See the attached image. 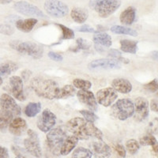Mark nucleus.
<instances>
[{
  "label": "nucleus",
  "mask_w": 158,
  "mask_h": 158,
  "mask_svg": "<svg viewBox=\"0 0 158 158\" xmlns=\"http://www.w3.org/2000/svg\"><path fill=\"white\" fill-rule=\"evenodd\" d=\"M31 87L37 96L48 100L57 99L60 88L57 83L51 79L35 77L31 81Z\"/></svg>",
  "instance_id": "f257e3e1"
},
{
  "label": "nucleus",
  "mask_w": 158,
  "mask_h": 158,
  "mask_svg": "<svg viewBox=\"0 0 158 158\" xmlns=\"http://www.w3.org/2000/svg\"><path fill=\"white\" fill-rule=\"evenodd\" d=\"M89 6L102 18H107L120 7L121 0H90Z\"/></svg>",
  "instance_id": "f03ea898"
},
{
  "label": "nucleus",
  "mask_w": 158,
  "mask_h": 158,
  "mask_svg": "<svg viewBox=\"0 0 158 158\" xmlns=\"http://www.w3.org/2000/svg\"><path fill=\"white\" fill-rule=\"evenodd\" d=\"M10 46L21 54L29 56L34 59H40L44 55L43 47L33 42L13 40L10 43Z\"/></svg>",
  "instance_id": "7ed1b4c3"
},
{
  "label": "nucleus",
  "mask_w": 158,
  "mask_h": 158,
  "mask_svg": "<svg viewBox=\"0 0 158 158\" xmlns=\"http://www.w3.org/2000/svg\"><path fill=\"white\" fill-rule=\"evenodd\" d=\"M112 115L119 120H126L134 115L135 105L129 99H120L115 103L111 108Z\"/></svg>",
  "instance_id": "20e7f679"
},
{
  "label": "nucleus",
  "mask_w": 158,
  "mask_h": 158,
  "mask_svg": "<svg viewBox=\"0 0 158 158\" xmlns=\"http://www.w3.org/2000/svg\"><path fill=\"white\" fill-rule=\"evenodd\" d=\"M66 138L67 134L61 128L57 127L49 131V133L47 135V144L53 154L56 156L60 155L61 148Z\"/></svg>",
  "instance_id": "39448f33"
},
{
  "label": "nucleus",
  "mask_w": 158,
  "mask_h": 158,
  "mask_svg": "<svg viewBox=\"0 0 158 158\" xmlns=\"http://www.w3.org/2000/svg\"><path fill=\"white\" fill-rule=\"evenodd\" d=\"M44 6L49 16L56 18H64L69 13L67 4L59 0H46Z\"/></svg>",
  "instance_id": "423d86ee"
},
{
  "label": "nucleus",
  "mask_w": 158,
  "mask_h": 158,
  "mask_svg": "<svg viewBox=\"0 0 158 158\" xmlns=\"http://www.w3.org/2000/svg\"><path fill=\"white\" fill-rule=\"evenodd\" d=\"M86 123L87 122L84 118L75 117L69 120L66 127L70 133L73 134L78 139L87 140L89 136L86 133Z\"/></svg>",
  "instance_id": "0eeeda50"
},
{
  "label": "nucleus",
  "mask_w": 158,
  "mask_h": 158,
  "mask_svg": "<svg viewBox=\"0 0 158 158\" xmlns=\"http://www.w3.org/2000/svg\"><path fill=\"white\" fill-rule=\"evenodd\" d=\"M28 138L24 140V146L28 153L35 157H41L42 151L40 139L37 134L32 130L29 129L27 131Z\"/></svg>",
  "instance_id": "6e6552de"
},
{
  "label": "nucleus",
  "mask_w": 158,
  "mask_h": 158,
  "mask_svg": "<svg viewBox=\"0 0 158 158\" xmlns=\"http://www.w3.org/2000/svg\"><path fill=\"white\" fill-rule=\"evenodd\" d=\"M15 10L26 16H33L37 18H46L45 15L37 6L25 1H19L14 5Z\"/></svg>",
  "instance_id": "1a4fd4ad"
},
{
  "label": "nucleus",
  "mask_w": 158,
  "mask_h": 158,
  "mask_svg": "<svg viewBox=\"0 0 158 158\" xmlns=\"http://www.w3.org/2000/svg\"><path fill=\"white\" fill-rule=\"evenodd\" d=\"M0 108L1 110L11 114L14 117L19 116L22 113L21 108L16 103L15 100L6 94H4L0 97Z\"/></svg>",
  "instance_id": "9d476101"
},
{
  "label": "nucleus",
  "mask_w": 158,
  "mask_h": 158,
  "mask_svg": "<svg viewBox=\"0 0 158 158\" xmlns=\"http://www.w3.org/2000/svg\"><path fill=\"white\" fill-rule=\"evenodd\" d=\"M56 123V116L49 109L43 111L41 115L38 118L37 127L43 132H48L54 127Z\"/></svg>",
  "instance_id": "9b49d317"
},
{
  "label": "nucleus",
  "mask_w": 158,
  "mask_h": 158,
  "mask_svg": "<svg viewBox=\"0 0 158 158\" xmlns=\"http://www.w3.org/2000/svg\"><path fill=\"white\" fill-rule=\"evenodd\" d=\"M135 118L137 122H142L149 116V102L144 97H137L135 101Z\"/></svg>",
  "instance_id": "f8f14e48"
},
{
  "label": "nucleus",
  "mask_w": 158,
  "mask_h": 158,
  "mask_svg": "<svg viewBox=\"0 0 158 158\" xmlns=\"http://www.w3.org/2000/svg\"><path fill=\"white\" fill-rule=\"evenodd\" d=\"M118 97L116 91L113 88L101 89L97 93V101L102 106L108 107L113 104Z\"/></svg>",
  "instance_id": "ddd939ff"
},
{
  "label": "nucleus",
  "mask_w": 158,
  "mask_h": 158,
  "mask_svg": "<svg viewBox=\"0 0 158 158\" xmlns=\"http://www.w3.org/2000/svg\"><path fill=\"white\" fill-rule=\"evenodd\" d=\"M89 70H116L121 67V64L115 59H101L92 61L88 65Z\"/></svg>",
  "instance_id": "4468645a"
},
{
  "label": "nucleus",
  "mask_w": 158,
  "mask_h": 158,
  "mask_svg": "<svg viewBox=\"0 0 158 158\" xmlns=\"http://www.w3.org/2000/svg\"><path fill=\"white\" fill-rule=\"evenodd\" d=\"M77 97L79 101L85 105H86L91 111H97L98 109L97 100L93 94V92L89 91V89L79 90L77 93Z\"/></svg>",
  "instance_id": "2eb2a0df"
},
{
  "label": "nucleus",
  "mask_w": 158,
  "mask_h": 158,
  "mask_svg": "<svg viewBox=\"0 0 158 158\" xmlns=\"http://www.w3.org/2000/svg\"><path fill=\"white\" fill-rule=\"evenodd\" d=\"M10 85L13 96L19 101H24L25 96L23 90V80L19 76H13L10 78Z\"/></svg>",
  "instance_id": "dca6fc26"
},
{
  "label": "nucleus",
  "mask_w": 158,
  "mask_h": 158,
  "mask_svg": "<svg viewBox=\"0 0 158 158\" xmlns=\"http://www.w3.org/2000/svg\"><path fill=\"white\" fill-rule=\"evenodd\" d=\"M27 123L25 119L20 117L13 118L9 125V131L12 135L15 136H20L27 130Z\"/></svg>",
  "instance_id": "f3484780"
},
{
  "label": "nucleus",
  "mask_w": 158,
  "mask_h": 158,
  "mask_svg": "<svg viewBox=\"0 0 158 158\" xmlns=\"http://www.w3.org/2000/svg\"><path fill=\"white\" fill-rule=\"evenodd\" d=\"M112 88L117 92H119L121 94H127L131 93L132 90V85L125 78H116L114 79L111 82Z\"/></svg>",
  "instance_id": "a211bd4d"
},
{
  "label": "nucleus",
  "mask_w": 158,
  "mask_h": 158,
  "mask_svg": "<svg viewBox=\"0 0 158 158\" xmlns=\"http://www.w3.org/2000/svg\"><path fill=\"white\" fill-rule=\"evenodd\" d=\"M93 149L97 157H109L111 155L110 147L102 140L101 142H94L93 143Z\"/></svg>",
  "instance_id": "6ab92c4d"
},
{
  "label": "nucleus",
  "mask_w": 158,
  "mask_h": 158,
  "mask_svg": "<svg viewBox=\"0 0 158 158\" xmlns=\"http://www.w3.org/2000/svg\"><path fill=\"white\" fill-rule=\"evenodd\" d=\"M136 18V9L133 6H129L121 13L119 20L125 25H131L135 22Z\"/></svg>",
  "instance_id": "aec40b11"
},
{
  "label": "nucleus",
  "mask_w": 158,
  "mask_h": 158,
  "mask_svg": "<svg viewBox=\"0 0 158 158\" xmlns=\"http://www.w3.org/2000/svg\"><path fill=\"white\" fill-rule=\"evenodd\" d=\"M37 22V19L33 18L24 20L21 19L16 22V27L18 30L23 32H29L33 29Z\"/></svg>",
  "instance_id": "412c9836"
},
{
  "label": "nucleus",
  "mask_w": 158,
  "mask_h": 158,
  "mask_svg": "<svg viewBox=\"0 0 158 158\" xmlns=\"http://www.w3.org/2000/svg\"><path fill=\"white\" fill-rule=\"evenodd\" d=\"M78 138L76 136H68L66 138L63 144V146L61 148L60 154L63 156H67L71 152L73 149L77 146Z\"/></svg>",
  "instance_id": "4be33fe9"
},
{
  "label": "nucleus",
  "mask_w": 158,
  "mask_h": 158,
  "mask_svg": "<svg viewBox=\"0 0 158 158\" xmlns=\"http://www.w3.org/2000/svg\"><path fill=\"white\" fill-rule=\"evenodd\" d=\"M70 16L75 22L78 24H82L88 19L89 12L86 9H84V8L75 7L71 10Z\"/></svg>",
  "instance_id": "5701e85b"
},
{
  "label": "nucleus",
  "mask_w": 158,
  "mask_h": 158,
  "mask_svg": "<svg viewBox=\"0 0 158 158\" xmlns=\"http://www.w3.org/2000/svg\"><path fill=\"white\" fill-rule=\"evenodd\" d=\"M94 41L95 44L100 45L102 47L109 48L112 44L111 37L107 33L102 32H98L94 36Z\"/></svg>",
  "instance_id": "b1692460"
},
{
  "label": "nucleus",
  "mask_w": 158,
  "mask_h": 158,
  "mask_svg": "<svg viewBox=\"0 0 158 158\" xmlns=\"http://www.w3.org/2000/svg\"><path fill=\"white\" fill-rule=\"evenodd\" d=\"M138 41L130 40H122L120 41V48L123 52L136 54L138 51Z\"/></svg>",
  "instance_id": "393cba45"
},
{
  "label": "nucleus",
  "mask_w": 158,
  "mask_h": 158,
  "mask_svg": "<svg viewBox=\"0 0 158 158\" xmlns=\"http://www.w3.org/2000/svg\"><path fill=\"white\" fill-rule=\"evenodd\" d=\"M18 66L14 62H6L0 65V76H7L16 71Z\"/></svg>",
  "instance_id": "a878e982"
},
{
  "label": "nucleus",
  "mask_w": 158,
  "mask_h": 158,
  "mask_svg": "<svg viewBox=\"0 0 158 158\" xmlns=\"http://www.w3.org/2000/svg\"><path fill=\"white\" fill-rule=\"evenodd\" d=\"M13 118H14V116L11 114L1 110L0 111V131H5L7 129Z\"/></svg>",
  "instance_id": "bb28decb"
},
{
  "label": "nucleus",
  "mask_w": 158,
  "mask_h": 158,
  "mask_svg": "<svg viewBox=\"0 0 158 158\" xmlns=\"http://www.w3.org/2000/svg\"><path fill=\"white\" fill-rule=\"evenodd\" d=\"M41 110V104L40 102H31L25 107V113L29 118L35 117Z\"/></svg>",
  "instance_id": "cd10ccee"
},
{
  "label": "nucleus",
  "mask_w": 158,
  "mask_h": 158,
  "mask_svg": "<svg viewBox=\"0 0 158 158\" xmlns=\"http://www.w3.org/2000/svg\"><path fill=\"white\" fill-rule=\"evenodd\" d=\"M76 93L75 88L70 85H66L63 87L60 88L59 94H58L57 99H67L74 96Z\"/></svg>",
  "instance_id": "c85d7f7f"
},
{
  "label": "nucleus",
  "mask_w": 158,
  "mask_h": 158,
  "mask_svg": "<svg viewBox=\"0 0 158 158\" xmlns=\"http://www.w3.org/2000/svg\"><path fill=\"white\" fill-rule=\"evenodd\" d=\"M111 31L115 34H122V35H129L131 36H137L138 32L132 29L127 27H124L121 25H114L111 28Z\"/></svg>",
  "instance_id": "c756f323"
},
{
  "label": "nucleus",
  "mask_w": 158,
  "mask_h": 158,
  "mask_svg": "<svg viewBox=\"0 0 158 158\" xmlns=\"http://www.w3.org/2000/svg\"><path fill=\"white\" fill-rule=\"evenodd\" d=\"M86 133L89 137H93L100 141L103 139V133L101 131V130H99L93 123L87 122Z\"/></svg>",
  "instance_id": "7c9ffc66"
},
{
  "label": "nucleus",
  "mask_w": 158,
  "mask_h": 158,
  "mask_svg": "<svg viewBox=\"0 0 158 158\" xmlns=\"http://www.w3.org/2000/svg\"><path fill=\"white\" fill-rule=\"evenodd\" d=\"M93 153L89 149L83 147H78L73 152L72 157L74 158H91L93 156Z\"/></svg>",
  "instance_id": "2f4dec72"
},
{
  "label": "nucleus",
  "mask_w": 158,
  "mask_h": 158,
  "mask_svg": "<svg viewBox=\"0 0 158 158\" xmlns=\"http://www.w3.org/2000/svg\"><path fill=\"white\" fill-rule=\"evenodd\" d=\"M126 147L131 155H135L138 153V151L140 149V144L135 139H130L127 142Z\"/></svg>",
  "instance_id": "473e14b6"
},
{
  "label": "nucleus",
  "mask_w": 158,
  "mask_h": 158,
  "mask_svg": "<svg viewBox=\"0 0 158 158\" xmlns=\"http://www.w3.org/2000/svg\"><path fill=\"white\" fill-rule=\"evenodd\" d=\"M74 87L80 89H89L92 87V83L87 80H83V79L76 78L73 81Z\"/></svg>",
  "instance_id": "72a5a7b5"
},
{
  "label": "nucleus",
  "mask_w": 158,
  "mask_h": 158,
  "mask_svg": "<svg viewBox=\"0 0 158 158\" xmlns=\"http://www.w3.org/2000/svg\"><path fill=\"white\" fill-rule=\"evenodd\" d=\"M57 26H59L61 29L62 32H63V36H62V40H70L74 39V32L70 28L65 26V25H61V24H56Z\"/></svg>",
  "instance_id": "f704fd0d"
},
{
  "label": "nucleus",
  "mask_w": 158,
  "mask_h": 158,
  "mask_svg": "<svg viewBox=\"0 0 158 158\" xmlns=\"http://www.w3.org/2000/svg\"><path fill=\"white\" fill-rule=\"evenodd\" d=\"M140 145L141 146H153L155 144L157 143L156 142V139L155 138V137H153V135H145L142 138H140Z\"/></svg>",
  "instance_id": "c9c22d12"
},
{
  "label": "nucleus",
  "mask_w": 158,
  "mask_h": 158,
  "mask_svg": "<svg viewBox=\"0 0 158 158\" xmlns=\"http://www.w3.org/2000/svg\"><path fill=\"white\" fill-rule=\"evenodd\" d=\"M80 113L83 115V117L85 118V120L89 123H95L96 121L98 119V117L97 115H96L95 114L91 111H88V110H81L80 111Z\"/></svg>",
  "instance_id": "e433bc0d"
},
{
  "label": "nucleus",
  "mask_w": 158,
  "mask_h": 158,
  "mask_svg": "<svg viewBox=\"0 0 158 158\" xmlns=\"http://www.w3.org/2000/svg\"><path fill=\"white\" fill-rule=\"evenodd\" d=\"M108 57H111L112 59H115V60H118V61L123 62L124 63H129V60L127 59H125V58L122 57V55H121L120 52L118 51L115 50V49H111L108 52Z\"/></svg>",
  "instance_id": "4c0bfd02"
},
{
  "label": "nucleus",
  "mask_w": 158,
  "mask_h": 158,
  "mask_svg": "<svg viewBox=\"0 0 158 158\" xmlns=\"http://www.w3.org/2000/svg\"><path fill=\"white\" fill-rule=\"evenodd\" d=\"M0 33L6 35V36H10L15 33V29L10 25L0 24Z\"/></svg>",
  "instance_id": "58836bf2"
},
{
  "label": "nucleus",
  "mask_w": 158,
  "mask_h": 158,
  "mask_svg": "<svg viewBox=\"0 0 158 158\" xmlns=\"http://www.w3.org/2000/svg\"><path fill=\"white\" fill-rule=\"evenodd\" d=\"M76 43H77V50H88L90 48V44L86 40L82 38H78Z\"/></svg>",
  "instance_id": "ea45409f"
},
{
  "label": "nucleus",
  "mask_w": 158,
  "mask_h": 158,
  "mask_svg": "<svg viewBox=\"0 0 158 158\" xmlns=\"http://www.w3.org/2000/svg\"><path fill=\"white\" fill-rule=\"evenodd\" d=\"M145 89L147 91L151 92V93H156L157 91L158 85H157V79H153V81H151L150 82L147 83L144 85Z\"/></svg>",
  "instance_id": "a19ab883"
},
{
  "label": "nucleus",
  "mask_w": 158,
  "mask_h": 158,
  "mask_svg": "<svg viewBox=\"0 0 158 158\" xmlns=\"http://www.w3.org/2000/svg\"><path fill=\"white\" fill-rule=\"evenodd\" d=\"M115 150L116 151L117 153L118 154V156H121V157H125L126 156V149L124 148V146L121 144H117L115 146Z\"/></svg>",
  "instance_id": "79ce46f5"
},
{
  "label": "nucleus",
  "mask_w": 158,
  "mask_h": 158,
  "mask_svg": "<svg viewBox=\"0 0 158 158\" xmlns=\"http://www.w3.org/2000/svg\"><path fill=\"white\" fill-rule=\"evenodd\" d=\"M78 32H93V33H95L97 32V31L94 29L93 27L89 26V25H84L82 26H81L80 28L77 29Z\"/></svg>",
  "instance_id": "37998d69"
},
{
  "label": "nucleus",
  "mask_w": 158,
  "mask_h": 158,
  "mask_svg": "<svg viewBox=\"0 0 158 158\" xmlns=\"http://www.w3.org/2000/svg\"><path fill=\"white\" fill-rule=\"evenodd\" d=\"M48 57L50 58L51 59L54 60V61L59 62V61H63V57L61 56V55L58 54V53H56V52H50L48 53Z\"/></svg>",
  "instance_id": "c03bdc74"
},
{
  "label": "nucleus",
  "mask_w": 158,
  "mask_h": 158,
  "mask_svg": "<svg viewBox=\"0 0 158 158\" xmlns=\"http://www.w3.org/2000/svg\"><path fill=\"white\" fill-rule=\"evenodd\" d=\"M9 157L8 149L5 147L0 146V158H7Z\"/></svg>",
  "instance_id": "a18cd8bd"
},
{
  "label": "nucleus",
  "mask_w": 158,
  "mask_h": 158,
  "mask_svg": "<svg viewBox=\"0 0 158 158\" xmlns=\"http://www.w3.org/2000/svg\"><path fill=\"white\" fill-rule=\"evenodd\" d=\"M12 151L16 155L17 157H25V156L22 155V153L21 152V149L18 146H12Z\"/></svg>",
  "instance_id": "49530a36"
},
{
  "label": "nucleus",
  "mask_w": 158,
  "mask_h": 158,
  "mask_svg": "<svg viewBox=\"0 0 158 158\" xmlns=\"http://www.w3.org/2000/svg\"><path fill=\"white\" fill-rule=\"evenodd\" d=\"M150 108L153 111L157 112L158 111V103H157V100H156V99H153V100H152V101H151Z\"/></svg>",
  "instance_id": "de8ad7c7"
},
{
  "label": "nucleus",
  "mask_w": 158,
  "mask_h": 158,
  "mask_svg": "<svg viewBox=\"0 0 158 158\" xmlns=\"http://www.w3.org/2000/svg\"><path fill=\"white\" fill-rule=\"evenodd\" d=\"M22 78L25 79V80H26V79L29 78V76L31 75V72L28 71V70H25V71L22 72Z\"/></svg>",
  "instance_id": "09e8293b"
},
{
  "label": "nucleus",
  "mask_w": 158,
  "mask_h": 158,
  "mask_svg": "<svg viewBox=\"0 0 158 158\" xmlns=\"http://www.w3.org/2000/svg\"><path fill=\"white\" fill-rule=\"evenodd\" d=\"M14 0H0V4L1 5H6V4L10 3Z\"/></svg>",
  "instance_id": "8fccbe9b"
},
{
  "label": "nucleus",
  "mask_w": 158,
  "mask_h": 158,
  "mask_svg": "<svg viewBox=\"0 0 158 158\" xmlns=\"http://www.w3.org/2000/svg\"><path fill=\"white\" fill-rule=\"evenodd\" d=\"M153 146V151L155 152V153H156V154H157V143L155 144V145H153V146Z\"/></svg>",
  "instance_id": "3c124183"
},
{
  "label": "nucleus",
  "mask_w": 158,
  "mask_h": 158,
  "mask_svg": "<svg viewBox=\"0 0 158 158\" xmlns=\"http://www.w3.org/2000/svg\"><path fill=\"white\" fill-rule=\"evenodd\" d=\"M97 28H99L98 30H101V31H104V27H102L101 25H97Z\"/></svg>",
  "instance_id": "603ef678"
},
{
  "label": "nucleus",
  "mask_w": 158,
  "mask_h": 158,
  "mask_svg": "<svg viewBox=\"0 0 158 158\" xmlns=\"http://www.w3.org/2000/svg\"><path fill=\"white\" fill-rule=\"evenodd\" d=\"M2 77H1V76H0V85H2Z\"/></svg>",
  "instance_id": "864d4df0"
}]
</instances>
